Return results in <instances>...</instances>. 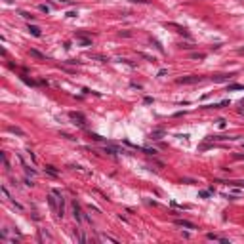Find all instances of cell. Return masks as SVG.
I'll return each mask as SVG.
<instances>
[{"instance_id":"9c48e42d","label":"cell","mask_w":244,"mask_h":244,"mask_svg":"<svg viewBox=\"0 0 244 244\" xmlns=\"http://www.w3.org/2000/svg\"><path fill=\"white\" fill-rule=\"evenodd\" d=\"M8 130H10V132H14V133H17V136H23V132H21L19 128H14V126H10Z\"/></svg>"},{"instance_id":"5bb4252c","label":"cell","mask_w":244,"mask_h":244,"mask_svg":"<svg viewBox=\"0 0 244 244\" xmlns=\"http://www.w3.org/2000/svg\"><path fill=\"white\" fill-rule=\"evenodd\" d=\"M55 2H61V4H69V0H55Z\"/></svg>"},{"instance_id":"4fadbf2b","label":"cell","mask_w":244,"mask_h":244,"mask_svg":"<svg viewBox=\"0 0 244 244\" xmlns=\"http://www.w3.org/2000/svg\"><path fill=\"white\" fill-rule=\"evenodd\" d=\"M40 11H46V14H48V11H50V8H48V6H44V4H42V6H40Z\"/></svg>"},{"instance_id":"30bf717a","label":"cell","mask_w":244,"mask_h":244,"mask_svg":"<svg viewBox=\"0 0 244 244\" xmlns=\"http://www.w3.org/2000/svg\"><path fill=\"white\" fill-rule=\"evenodd\" d=\"M240 84H231V86H229V90H240Z\"/></svg>"},{"instance_id":"3957f363","label":"cell","mask_w":244,"mask_h":244,"mask_svg":"<svg viewBox=\"0 0 244 244\" xmlns=\"http://www.w3.org/2000/svg\"><path fill=\"white\" fill-rule=\"evenodd\" d=\"M176 225L177 227H185V229H197V225L191 221H185V219H176Z\"/></svg>"},{"instance_id":"6da1fadb","label":"cell","mask_w":244,"mask_h":244,"mask_svg":"<svg viewBox=\"0 0 244 244\" xmlns=\"http://www.w3.org/2000/svg\"><path fill=\"white\" fill-rule=\"evenodd\" d=\"M72 210H75V219H76V221H82V219H86V221H90V219H88L86 215L82 214V210H80L78 202H75V204H72Z\"/></svg>"},{"instance_id":"52a82bcc","label":"cell","mask_w":244,"mask_h":244,"mask_svg":"<svg viewBox=\"0 0 244 244\" xmlns=\"http://www.w3.org/2000/svg\"><path fill=\"white\" fill-rule=\"evenodd\" d=\"M31 55L32 57H38V59H46V55L40 54V52H36V50H31Z\"/></svg>"},{"instance_id":"ba28073f","label":"cell","mask_w":244,"mask_h":244,"mask_svg":"<svg viewBox=\"0 0 244 244\" xmlns=\"http://www.w3.org/2000/svg\"><path fill=\"white\" fill-rule=\"evenodd\" d=\"M46 172H48V174H50V176H54V177H55V176H57V170H55V168H54V166H46Z\"/></svg>"},{"instance_id":"5b68a950","label":"cell","mask_w":244,"mask_h":244,"mask_svg":"<svg viewBox=\"0 0 244 244\" xmlns=\"http://www.w3.org/2000/svg\"><path fill=\"white\" fill-rule=\"evenodd\" d=\"M29 32H31L32 36H40V34H42V32H40V29H38L36 25H29Z\"/></svg>"},{"instance_id":"e0dca14e","label":"cell","mask_w":244,"mask_h":244,"mask_svg":"<svg viewBox=\"0 0 244 244\" xmlns=\"http://www.w3.org/2000/svg\"><path fill=\"white\" fill-rule=\"evenodd\" d=\"M8 2H11V0H8Z\"/></svg>"},{"instance_id":"7a4b0ae2","label":"cell","mask_w":244,"mask_h":244,"mask_svg":"<svg viewBox=\"0 0 244 244\" xmlns=\"http://www.w3.org/2000/svg\"><path fill=\"white\" fill-rule=\"evenodd\" d=\"M200 76H183V78H179L177 82L179 84H194V82H200Z\"/></svg>"},{"instance_id":"277c9868","label":"cell","mask_w":244,"mask_h":244,"mask_svg":"<svg viewBox=\"0 0 244 244\" xmlns=\"http://www.w3.org/2000/svg\"><path fill=\"white\" fill-rule=\"evenodd\" d=\"M71 118H72V120H76V124L84 126V116L80 115V113H71Z\"/></svg>"},{"instance_id":"7c38bea8","label":"cell","mask_w":244,"mask_h":244,"mask_svg":"<svg viewBox=\"0 0 244 244\" xmlns=\"http://www.w3.org/2000/svg\"><path fill=\"white\" fill-rule=\"evenodd\" d=\"M200 197H202V198H206V197H210V191H202V193H200Z\"/></svg>"},{"instance_id":"2e32d148","label":"cell","mask_w":244,"mask_h":244,"mask_svg":"<svg viewBox=\"0 0 244 244\" xmlns=\"http://www.w3.org/2000/svg\"><path fill=\"white\" fill-rule=\"evenodd\" d=\"M238 54H244V48H240V50H238Z\"/></svg>"},{"instance_id":"8992f818","label":"cell","mask_w":244,"mask_h":244,"mask_svg":"<svg viewBox=\"0 0 244 244\" xmlns=\"http://www.w3.org/2000/svg\"><path fill=\"white\" fill-rule=\"evenodd\" d=\"M229 78H231V75H217V76H214L215 82H225V80H229Z\"/></svg>"},{"instance_id":"9a60e30c","label":"cell","mask_w":244,"mask_h":244,"mask_svg":"<svg viewBox=\"0 0 244 244\" xmlns=\"http://www.w3.org/2000/svg\"><path fill=\"white\" fill-rule=\"evenodd\" d=\"M132 2H149V0H132Z\"/></svg>"},{"instance_id":"8fae6325","label":"cell","mask_w":244,"mask_h":244,"mask_svg":"<svg viewBox=\"0 0 244 244\" xmlns=\"http://www.w3.org/2000/svg\"><path fill=\"white\" fill-rule=\"evenodd\" d=\"M194 59H204V54H193Z\"/></svg>"}]
</instances>
